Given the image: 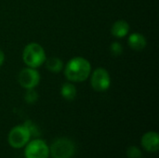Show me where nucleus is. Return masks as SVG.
<instances>
[{
	"instance_id": "nucleus-2",
	"label": "nucleus",
	"mask_w": 159,
	"mask_h": 158,
	"mask_svg": "<svg viewBox=\"0 0 159 158\" xmlns=\"http://www.w3.org/2000/svg\"><path fill=\"white\" fill-rule=\"evenodd\" d=\"M22 60L30 68H37L46 61V53L44 48L37 43L28 44L22 52Z\"/></svg>"
},
{
	"instance_id": "nucleus-10",
	"label": "nucleus",
	"mask_w": 159,
	"mask_h": 158,
	"mask_svg": "<svg viewBox=\"0 0 159 158\" xmlns=\"http://www.w3.org/2000/svg\"><path fill=\"white\" fill-rule=\"evenodd\" d=\"M129 31V25L126 20H120L116 21L111 29V33L114 36L118 37V38H122L125 37Z\"/></svg>"
},
{
	"instance_id": "nucleus-16",
	"label": "nucleus",
	"mask_w": 159,
	"mask_h": 158,
	"mask_svg": "<svg viewBox=\"0 0 159 158\" xmlns=\"http://www.w3.org/2000/svg\"><path fill=\"white\" fill-rule=\"evenodd\" d=\"M4 61H5V55H4V52L0 49V66L3 64Z\"/></svg>"
},
{
	"instance_id": "nucleus-15",
	"label": "nucleus",
	"mask_w": 159,
	"mask_h": 158,
	"mask_svg": "<svg viewBox=\"0 0 159 158\" xmlns=\"http://www.w3.org/2000/svg\"><path fill=\"white\" fill-rule=\"evenodd\" d=\"M123 51V47L121 46V44H119L118 42H114L112 45H111V52L113 55H120Z\"/></svg>"
},
{
	"instance_id": "nucleus-4",
	"label": "nucleus",
	"mask_w": 159,
	"mask_h": 158,
	"mask_svg": "<svg viewBox=\"0 0 159 158\" xmlns=\"http://www.w3.org/2000/svg\"><path fill=\"white\" fill-rule=\"evenodd\" d=\"M91 87L98 92L106 91L111 85V78L109 73L104 68H97L93 71L91 75Z\"/></svg>"
},
{
	"instance_id": "nucleus-1",
	"label": "nucleus",
	"mask_w": 159,
	"mask_h": 158,
	"mask_svg": "<svg viewBox=\"0 0 159 158\" xmlns=\"http://www.w3.org/2000/svg\"><path fill=\"white\" fill-rule=\"evenodd\" d=\"M91 67L88 60L82 57L73 58L66 64L64 74L71 82H83L90 74Z\"/></svg>"
},
{
	"instance_id": "nucleus-6",
	"label": "nucleus",
	"mask_w": 159,
	"mask_h": 158,
	"mask_svg": "<svg viewBox=\"0 0 159 158\" xmlns=\"http://www.w3.org/2000/svg\"><path fill=\"white\" fill-rule=\"evenodd\" d=\"M39 80H40L39 73L34 68H30V67L21 70L18 76V81L20 85L26 89L35 88L38 85Z\"/></svg>"
},
{
	"instance_id": "nucleus-12",
	"label": "nucleus",
	"mask_w": 159,
	"mask_h": 158,
	"mask_svg": "<svg viewBox=\"0 0 159 158\" xmlns=\"http://www.w3.org/2000/svg\"><path fill=\"white\" fill-rule=\"evenodd\" d=\"M46 66L47 69L53 73H59L62 69V61L59 58H49L46 60Z\"/></svg>"
},
{
	"instance_id": "nucleus-13",
	"label": "nucleus",
	"mask_w": 159,
	"mask_h": 158,
	"mask_svg": "<svg viewBox=\"0 0 159 158\" xmlns=\"http://www.w3.org/2000/svg\"><path fill=\"white\" fill-rule=\"evenodd\" d=\"M25 100L28 103H34L37 100V94L34 90V88H30L27 90L25 94Z\"/></svg>"
},
{
	"instance_id": "nucleus-3",
	"label": "nucleus",
	"mask_w": 159,
	"mask_h": 158,
	"mask_svg": "<svg viewBox=\"0 0 159 158\" xmlns=\"http://www.w3.org/2000/svg\"><path fill=\"white\" fill-rule=\"evenodd\" d=\"M75 153V145L68 139H59L52 143L50 154L53 158H71Z\"/></svg>"
},
{
	"instance_id": "nucleus-14",
	"label": "nucleus",
	"mask_w": 159,
	"mask_h": 158,
	"mask_svg": "<svg viewBox=\"0 0 159 158\" xmlns=\"http://www.w3.org/2000/svg\"><path fill=\"white\" fill-rule=\"evenodd\" d=\"M128 157L129 158H142L141 151L135 146H131L128 149Z\"/></svg>"
},
{
	"instance_id": "nucleus-7",
	"label": "nucleus",
	"mask_w": 159,
	"mask_h": 158,
	"mask_svg": "<svg viewBox=\"0 0 159 158\" xmlns=\"http://www.w3.org/2000/svg\"><path fill=\"white\" fill-rule=\"evenodd\" d=\"M24 154L26 158H48L49 149L45 142L34 140L26 146Z\"/></svg>"
},
{
	"instance_id": "nucleus-8",
	"label": "nucleus",
	"mask_w": 159,
	"mask_h": 158,
	"mask_svg": "<svg viewBox=\"0 0 159 158\" xmlns=\"http://www.w3.org/2000/svg\"><path fill=\"white\" fill-rule=\"evenodd\" d=\"M158 142L159 136L157 132H148L145 135H143L142 139V145L143 147L147 150L148 152L156 153L158 151Z\"/></svg>"
},
{
	"instance_id": "nucleus-9",
	"label": "nucleus",
	"mask_w": 159,
	"mask_h": 158,
	"mask_svg": "<svg viewBox=\"0 0 159 158\" xmlns=\"http://www.w3.org/2000/svg\"><path fill=\"white\" fill-rule=\"evenodd\" d=\"M129 47L134 49V50H137V51H141L143 50L145 47H146V39L145 37L139 34V33H134V34H131L129 37Z\"/></svg>"
},
{
	"instance_id": "nucleus-5",
	"label": "nucleus",
	"mask_w": 159,
	"mask_h": 158,
	"mask_svg": "<svg viewBox=\"0 0 159 158\" xmlns=\"http://www.w3.org/2000/svg\"><path fill=\"white\" fill-rule=\"evenodd\" d=\"M30 136V131L24 125L17 126L13 128L8 134V143L13 148H21L28 142Z\"/></svg>"
},
{
	"instance_id": "nucleus-11",
	"label": "nucleus",
	"mask_w": 159,
	"mask_h": 158,
	"mask_svg": "<svg viewBox=\"0 0 159 158\" xmlns=\"http://www.w3.org/2000/svg\"><path fill=\"white\" fill-rule=\"evenodd\" d=\"M61 96L67 101H73L76 96V88L72 83H64L61 89Z\"/></svg>"
}]
</instances>
